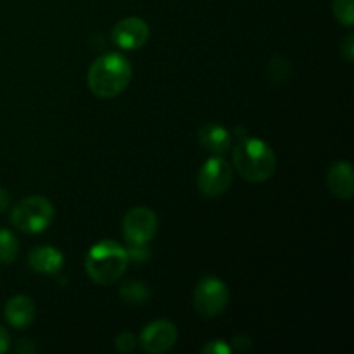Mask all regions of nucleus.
I'll use <instances>...</instances> for the list:
<instances>
[{"label": "nucleus", "instance_id": "nucleus-2", "mask_svg": "<svg viewBox=\"0 0 354 354\" xmlns=\"http://www.w3.org/2000/svg\"><path fill=\"white\" fill-rule=\"evenodd\" d=\"M239 175L251 183L266 182L277 169V156L261 138H244L232 152Z\"/></svg>", "mask_w": 354, "mask_h": 354}, {"label": "nucleus", "instance_id": "nucleus-23", "mask_svg": "<svg viewBox=\"0 0 354 354\" xmlns=\"http://www.w3.org/2000/svg\"><path fill=\"white\" fill-rule=\"evenodd\" d=\"M35 346L33 344H30V339H21L19 341V344H17V348H16V351L17 353H31V351H35Z\"/></svg>", "mask_w": 354, "mask_h": 354}, {"label": "nucleus", "instance_id": "nucleus-19", "mask_svg": "<svg viewBox=\"0 0 354 354\" xmlns=\"http://www.w3.org/2000/svg\"><path fill=\"white\" fill-rule=\"evenodd\" d=\"M204 354H230L232 353V346L227 344L221 339H216V341H211L201 349Z\"/></svg>", "mask_w": 354, "mask_h": 354}, {"label": "nucleus", "instance_id": "nucleus-3", "mask_svg": "<svg viewBox=\"0 0 354 354\" xmlns=\"http://www.w3.org/2000/svg\"><path fill=\"white\" fill-rule=\"evenodd\" d=\"M128 252L116 241H100L88 249L85 258L86 275L97 286H113L128 268Z\"/></svg>", "mask_w": 354, "mask_h": 354}, {"label": "nucleus", "instance_id": "nucleus-20", "mask_svg": "<svg viewBox=\"0 0 354 354\" xmlns=\"http://www.w3.org/2000/svg\"><path fill=\"white\" fill-rule=\"evenodd\" d=\"M341 55L348 62L354 61V37L353 35H346L344 40L341 41Z\"/></svg>", "mask_w": 354, "mask_h": 354}, {"label": "nucleus", "instance_id": "nucleus-5", "mask_svg": "<svg viewBox=\"0 0 354 354\" xmlns=\"http://www.w3.org/2000/svg\"><path fill=\"white\" fill-rule=\"evenodd\" d=\"M230 292L223 280L204 277L194 290V310L203 318H214L227 308Z\"/></svg>", "mask_w": 354, "mask_h": 354}, {"label": "nucleus", "instance_id": "nucleus-1", "mask_svg": "<svg viewBox=\"0 0 354 354\" xmlns=\"http://www.w3.org/2000/svg\"><path fill=\"white\" fill-rule=\"evenodd\" d=\"M131 75L130 61L123 54L111 52L92 62L86 73V85L99 99H114L128 88Z\"/></svg>", "mask_w": 354, "mask_h": 354}, {"label": "nucleus", "instance_id": "nucleus-15", "mask_svg": "<svg viewBox=\"0 0 354 354\" xmlns=\"http://www.w3.org/2000/svg\"><path fill=\"white\" fill-rule=\"evenodd\" d=\"M17 254H19V244L16 235L7 228H0V263L2 265L14 263Z\"/></svg>", "mask_w": 354, "mask_h": 354}, {"label": "nucleus", "instance_id": "nucleus-22", "mask_svg": "<svg viewBox=\"0 0 354 354\" xmlns=\"http://www.w3.org/2000/svg\"><path fill=\"white\" fill-rule=\"evenodd\" d=\"M9 204H10L9 192H7L3 187H0V213H3V211L7 209V207H9Z\"/></svg>", "mask_w": 354, "mask_h": 354}, {"label": "nucleus", "instance_id": "nucleus-12", "mask_svg": "<svg viewBox=\"0 0 354 354\" xmlns=\"http://www.w3.org/2000/svg\"><path fill=\"white\" fill-rule=\"evenodd\" d=\"M327 187L337 199L349 201L354 196V169L348 161H337L327 173Z\"/></svg>", "mask_w": 354, "mask_h": 354}, {"label": "nucleus", "instance_id": "nucleus-6", "mask_svg": "<svg viewBox=\"0 0 354 354\" xmlns=\"http://www.w3.org/2000/svg\"><path fill=\"white\" fill-rule=\"evenodd\" d=\"M234 171L223 156H211L197 173V189L206 197H220L230 189Z\"/></svg>", "mask_w": 354, "mask_h": 354}, {"label": "nucleus", "instance_id": "nucleus-13", "mask_svg": "<svg viewBox=\"0 0 354 354\" xmlns=\"http://www.w3.org/2000/svg\"><path fill=\"white\" fill-rule=\"evenodd\" d=\"M37 306L28 296L10 297L3 308V317L7 324L14 328H28L35 320Z\"/></svg>", "mask_w": 354, "mask_h": 354}, {"label": "nucleus", "instance_id": "nucleus-14", "mask_svg": "<svg viewBox=\"0 0 354 354\" xmlns=\"http://www.w3.org/2000/svg\"><path fill=\"white\" fill-rule=\"evenodd\" d=\"M120 296L130 306H140L145 304L151 297V290L140 280H130V282H124L120 287Z\"/></svg>", "mask_w": 354, "mask_h": 354}, {"label": "nucleus", "instance_id": "nucleus-11", "mask_svg": "<svg viewBox=\"0 0 354 354\" xmlns=\"http://www.w3.org/2000/svg\"><path fill=\"white\" fill-rule=\"evenodd\" d=\"M197 140L204 151L211 152L213 156H223L230 151L234 138L230 131L218 123H204L197 130Z\"/></svg>", "mask_w": 354, "mask_h": 354}, {"label": "nucleus", "instance_id": "nucleus-8", "mask_svg": "<svg viewBox=\"0 0 354 354\" xmlns=\"http://www.w3.org/2000/svg\"><path fill=\"white\" fill-rule=\"evenodd\" d=\"M176 339H178V330L175 324L169 320H156L142 330L138 344L145 353L161 354L169 351L176 344Z\"/></svg>", "mask_w": 354, "mask_h": 354}, {"label": "nucleus", "instance_id": "nucleus-21", "mask_svg": "<svg viewBox=\"0 0 354 354\" xmlns=\"http://www.w3.org/2000/svg\"><path fill=\"white\" fill-rule=\"evenodd\" d=\"M10 346V335L6 328L0 325V354H3Z\"/></svg>", "mask_w": 354, "mask_h": 354}, {"label": "nucleus", "instance_id": "nucleus-17", "mask_svg": "<svg viewBox=\"0 0 354 354\" xmlns=\"http://www.w3.org/2000/svg\"><path fill=\"white\" fill-rule=\"evenodd\" d=\"M137 337L131 332H121L116 339H114V348L120 353H131L137 348Z\"/></svg>", "mask_w": 354, "mask_h": 354}, {"label": "nucleus", "instance_id": "nucleus-7", "mask_svg": "<svg viewBox=\"0 0 354 354\" xmlns=\"http://www.w3.org/2000/svg\"><path fill=\"white\" fill-rule=\"evenodd\" d=\"M158 234V216L149 207H133L123 218V237L128 245H147Z\"/></svg>", "mask_w": 354, "mask_h": 354}, {"label": "nucleus", "instance_id": "nucleus-18", "mask_svg": "<svg viewBox=\"0 0 354 354\" xmlns=\"http://www.w3.org/2000/svg\"><path fill=\"white\" fill-rule=\"evenodd\" d=\"M270 73H272L273 80H282V82H286V80L290 76L289 62H287L286 59H280V57L279 61L273 59V61L270 62Z\"/></svg>", "mask_w": 354, "mask_h": 354}, {"label": "nucleus", "instance_id": "nucleus-9", "mask_svg": "<svg viewBox=\"0 0 354 354\" xmlns=\"http://www.w3.org/2000/svg\"><path fill=\"white\" fill-rule=\"evenodd\" d=\"M113 41L123 50H138L151 37V28L142 17H124L113 28Z\"/></svg>", "mask_w": 354, "mask_h": 354}, {"label": "nucleus", "instance_id": "nucleus-4", "mask_svg": "<svg viewBox=\"0 0 354 354\" xmlns=\"http://www.w3.org/2000/svg\"><path fill=\"white\" fill-rule=\"evenodd\" d=\"M55 209L47 197L30 196L19 201L10 211V223L24 234H41L52 225Z\"/></svg>", "mask_w": 354, "mask_h": 354}, {"label": "nucleus", "instance_id": "nucleus-10", "mask_svg": "<svg viewBox=\"0 0 354 354\" xmlns=\"http://www.w3.org/2000/svg\"><path fill=\"white\" fill-rule=\"evenodd\" d=\"M28 266L38 275H57L64 266V254L52 245H38L28 254Z\"/></svg>", "mask_w": 354, "mask_h": 354}, {"label": "nucleus", "instance_id": "nucleus-16", "mask_svg": "<svg viewBox=\"0 0 354 354\" xmlns=\"http://www.w3.org/2000/svg\"><path fill=\"white\" fill-rule=\"evenodd\" d=\"M334 16L344 26L351 28L354 24V0H334Z\"/></svg>", "mask_w": 354, "mask_h": 354}]
</instances>
